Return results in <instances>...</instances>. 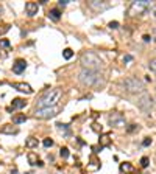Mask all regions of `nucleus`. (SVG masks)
<instances>
[{
	"label": "nucleus",
	"mask_w": 156,
	"mask_h": 174,
	"mask_svg": "<svg viewBox=\"0 0 156 174\" xmlns=\"http://www.w3.org/2000/svg\"><path fill=\"white\" fill-rule=\"evenodd\" d=\"M25 174H33V172H25Z\"/></svg>",
	"instance_id": "35"
},
{
	"label": "nucleus",
	"mask_w": 156,
	"mask_h": 174,
	"mask_svg": "<svg viewBox=\"0 0 156 174\" xmlns=\"http://www.w3.org/2000/svg\"><path fill=\"white\" fill-rule=\"evenodd\" d=\"M140 165H142V168H147L148 166V157H142L140 159Z\"/></svg>",
	"instance_id": "26"
},
{
	"label": "nucleus",
	"mask_w": 156,
	"mask_h": 174,
	"mask_svg": "<svg viewBox=\"0 0 156 174\" xmlns=\"http://www.w3.org/2000/svg\"><path fill=\"white\" fill-rule=\"evenodd\" d=\"M153 37H154V41H156V28L153 30Z\"/></svg>",
	"instance_id": "34"
},
{
	"label": "nucleus",
	"mask_w": 156,
	"mask_h": 174,
	"mask_svg": "<svg viewBox=\"0 0 156 174\" xmlns=\"http://www.w3.org/2000/svg\"><path fill=\"white\" fill-rule=\"evenodd\" d=\"M25 146H27V148H36L37 146V138H34V137H28L27 138V142H25Z\"/></svg>",
	"instance_id": "17"
},
{
	"label": "nucleus",
	"mask_w": 156,
	"mask_h": 174,
	"mask_svg": "<svg viewBox=\"0 0 156 174\" xmlns=\"http://www.w3.org/2000/svg\"><path fill=\"white\" fill-rule=\"evenodd\" d=\"M108 123H109L111 128H123L126 125V120L120 112H112L108 117Z\"/></svg>",
	"instance_id": "8"
},
{
	"label": "nucleus",
	"mask_w": 156,
	"mask_h": 174,
	"mask_svg": "<svg viewBox=\"0 0 156 174\" xmlns=\"http://www.w3.org/2000/svg\"><path fill=\"white\" fill-rule=\"evenodd\" d=\"M62 97V90L61 89H48L42 93V97L37 100V107L36 109H41V107H53V106L58 104V101Z\"/></svg>",
	"instance_id": "1"
},
{
	"label": "nucleus",
	"mask_w": 156,
	"mask_h": 174,
	"mask_svg": "<svg viewBox=\"0 0 156 174\" xmlns=\"http://www.w3.org/2000/svg\"><path fill=\"white\" fill-rule=\"evenodd\" d=\"M80 62L83 65V69L92 70V72H98L101 69V65H103L100 56L94 51H84L81 55V58H80Z\"/></svg>",
	"instance_id": "3"
},
{
	"label": "nucleus",
	"mask_w": 156,
	"mask_h": 174,
	"mask_svg": "<svg viewBox=\"0 0 156 174\" xmlns=\"http://www.w3.org/2000/svg\"><path fill=\"white\" fill-rule=\"evenodd\" d=\"M56 128H58V131H59V132H64V134H66V135L69 134L67 125H62V123H56Z\"/></svg>",
	"instance_id": "18"
},
{
	"label": "nucleus",
	"mask_w": 156,
	"mask_h": 174,
	"mask_svg": "<svg viewBox=\"0 0 156 174\" xmlns=\"http://www.w3.org/2000/svg\"><path fill=\"white\" fill-rule=\"evenodd\" d=\"M136 104H137V107H139L140 111L150 112V111L153 109V106H154V101H153V97H151V95H148L147 92H144V93H140V95L137 97Z\"/></svg>",
	"instance_id": "6"
},
{
	"label": "nucleus",
	"mask_w": 156,
	"mask_h": 174,
	"mask_svg": "<svg viewBox=\"0 0 156 174\" xmlns=\"http://www.w3.org/2000/svg\"><path fill=\"white\" fill-rule=\"evenodd\" d=\"M133 61V56L131 55H125L123 56V62H131Z\"/></svg>",
	"instance_id": "29"
},
{
	"label": "nucleus",
	"mask_w": 156,
	"mask_h": 174,
	"mask_svg": "<svg viewBox=\"0 0 156 174\" xmlns=\"http://www.w3.org/2000/svg\"><path fill=\"white\" fill-rule=\"evenodd\" d=\"M25 121H27V115L25 114H17V115L12 117V123L14 125H20V123H25Z\"/></svg>",
	"instance_id": "15"
},
{
	"label": "nucleus",
	"mask_w": 156,
	"mask_h": 174,
	"mask_svg": "<svg viewBox=\"0 0 156 174\" xmlns=\"http://www.w3.org/2000/svg\"><path fill=\"white\" fill-rule=\"evenodd\" d=\"M11 107L12 109H22V107H25V101L22 98H14L11 103Z\"/></svg>",
	"instance_id": "14"
},
{
	"label": "nucleus",
	"mask_w": 156,
	"mask_h": 174,
	"mask_svg": "<svg viewBox=\"0 0 156 174\" xmlns=\"http://www.w3.org/2000/svg\"><path fill=\"white\" fill-rule=\"evenodd\" d=\"M59 155H61L62 159H67V157H69V149H67V148H61V149H59Z\"/></svg>",
	"instance_id": "23"
},
{
	"label": "nucleus",
	"mask_w": 156,
	"mask_h": 174,
	"mask_svg": "<svg viewBox=\"0 0 156 174\" xmlns=\"http://www.w3.org/2000/svg\"><path fill=\"white\" fill-rule=\"evenodd\" d=\"M78 79L80 83L87 86V87H98L105 84V79L98 72H92V70H86L83 69L80 73H78Z\"/></svg>",
	"instance_id": "2"
},
{
	"label": "nucleus",
	"mask_w": 156,
	"mask_h": 174,
	"mask_svg": "<svg viewBox=\"0 0 156 174\" xmlns=\"http://www.w3.org/2000/svg\"><path fill=\"white\" fill-rule=\"evenodd\" d=\"M61 17V11L58 8H53V9H50V19L51 20H59Z\"/></svg>",
	"instance_id": "16"
},
{
	"label": "nucleus",
	"mask_w": 156,
	"mask_h": 174,
	"mask_svg": "<svg viewBox=\"0 0 156 174\" xmlns=\"http://www.w3.org/2000/svg\"><path fill=\"white\" fill-rule=\"evenodd\" d=\"M58 112L59 109L56 106H53V107H41V109L34 111V117L41 118V120H47V118H53L55 115H58Z\"/></svg>",
	"instance_id": "7"
},
{
	"label": "nucleus",
	"mask_w": 156,
	"mask_h": 174,
	"mask_svg": "<svg viewBox=\"0 0 156 174\" xmlns=\"http://www.w3.org/2000/svg\"><path fill=\"white\" fill-rule=\"evenodd\" d=\"M134 129H137V125H131V126L128 128V132H133Z\"/></svg>",
	"instance_id": "32"
},
{
	"label": "nucleus",
	"mask_w": 156,
	"mask_h": 174,
	"mask_svg": "<svg viewBox=\"0 0 156 174\" xmlns=\"http://www.w3.org/2000/svg\"><path fill=\"white\" fill-rule=\"evenodd\" d=\"M148 67H150V70H151L153 73H156V58L150 59V62H148Z\"/></svg>",
	"instance_id": "22"
},
{
	"label": "nucleus",
	"mask_w": 156,
	"mask_h": 174,
	"mask_svg": "<svg viewBox=\"0 0 156 174\" xmlns=\"http://www.w3.org/2000/svg\"><path fill=\"white\" fill-rule=\"evenodd\" d=\"M12 87H14L16 90H19V92H23V93H33L31 86L27 84V83H14V84H12Z\"/></svg>",
	"instance_id": "9"
},
{
	"label": "nucleus",
	"mask_w": 156,
	"mask_h": 174,
	"mask_svg": "<svg viewBox=\"0 0 156 174\" xmlns=\"http://www.w3.org/2000/svg\"><path fill=\"white\" fill-rule=\"evenodd\" d=\"M148 145H151V138L150 137H145L144 142H142V146H148Z\"/></svg>",
	"instance_id": "27"
},
{
	"label": "nucleus",
	"mask_w": 156,
	"mask_h": 174,
	"mask_svg": "<svg viewBox=\"0 0 156 174\" xmlns=\"http://www.w3.org/2000/svg\"><path fill=\"white\" fill-rule=\"evenodd\" d=\"M123 87H125V90L128 93H139V95H140V93L145 92L144 83H142L139 78H134V76L126 78L125 81H123Z\"/></svg>",
	"instance_id": "4"
},
{
	"label": "nucleus",
	"mask_w": 156,
	"mask_h": 174,
	"mask_svg": "<svg viewBox=\"0 0 156 174\" xmlns=\"http://www.w3.org/2000/svg\"><path fill=\"white\" fill-rule=\"evenodd\" d=\"M28 162H30L31 165H37L39 160H37V157H36L33 152H30V154H28Z\"/></svg>",
	"instance_id": "20"
},
{
	"label": "nucleus",
	"mask_w": 156,
	"mask_h": 174,
	"mask_svg": "<svg viewBox=\"0 0 156 174\" xmlns=\"http://www.w3.org/2000/svg\"><path fill=\"white\" fill-rule=\"evenodd\" d=\"M144 41H145V42H150V36H148V34L144 36Z\"/></svg>",
	"instance_id": "33"
},
{
	"label": "nucleus",
	"mask_w": 156,
	"mask_h": 174,
	"mask_svg": "<svg viewBox=\"0 0 156 174\" xmlns=\"http://www.w3.org/2000/svg\"><path fill=\"white\" fill-rule=\"evenodd\" d=\"M69 2H70V0H59V2H58V3H59L61 6H64V5H67Z\"/></svg>",
	"instance_id": "31"
},
{
	"label": "nucleus",
	"mask_w": 156,
	"mask_h": 174,
	"mask_svg": "<svg viewBox=\"0 0 156 174\" xmlns=\"http://www.w3.org/2000/svg\"><path fill=\"white\" fill-rule=\"evenodd\" d=\"M120 169L125 171V172H131V171H133V166L129 165V163H122V165H120Z\"/></svg>",
	"instance_id": "21"
},
{
	"label": "nucleus",
	"mask_w": 156,
	"mask_h": 174,
	"mask_svg": "<svg viewBox=\"0 0 156 174\" xmlns=\"http://www.w3.org/2000/svg\"><path fill=\"white\" fill-rule=\"evenodd\" d=\"M72 56H73V51H72L70 48H66V50L62 51V58H64V59H70Z\"/></svg>",
	"instance_id": "19"
},
{
	"label": "nucleus",
	"mask_w": 156,
	"mask_h": 174,
	"mask_svg": "<svg viewBox=\"0 0 156 174\" xmlns=\"http://www.w3.org/2000/svg\"><path fill=\"white\" fill-rule=\"evenodd\" d=\"M9 30V25H3L2 28H0V34H3V33H6Z\"/></svg>",
	"instance_id": "30"
},
{
	"label": "nucleus",
	"mask_w": 156,
	"mask_h": 174,
	"mask_svg": "<svg viewBox=\"0 0 156 174\" xmlns=\"http://www.w3.org/2000/svg\"><path fill=\"white\" fill-rule=\"evenodd\" d=\"M0 132H2V134H8V135H12V134H17L19 129L16 126H12V125H3L2 128H0Z\"/></svg>",
	"instance_id": "13"
},
{
	"label": "nucleus",
	"mask_w": 156,
	"mask_h": 174,
	"mask_svg": "<svg viewBox=\"0 0 156 174\" xmlns=\"http://www.w3.org/2000/svg\"><path fill=\"white\" fill-rule=\"evenodd\" d=\"M109 28H112V30H115V28H119V22H109Z\"/></svg>",
	"instance_id": "28"
},
{
	"label": "nucleus",
	"mask_w": 156,
	"mask_h": 174,
	"mask_svg": "<svg viewBox=\"0 0 156 174\" xmlns=\"http://www.w3.org/2000/svg\"><path fill=\"white\" fill-rule=\"evenodd\" d=\"M25 67H27V62H25L23 59H17L14 64H12V72L17 73V75H20V73L25 70Z\"/></svg>",
	"instance_id": "11"
},
{
	"label": "nucleus",
	"mask_w": 156,
	"mask_h": 174,
	"mask_svg": "<svg viewBox=\"0 0 156 174\" xmlns=\"http://www.w3.org/2000/svg\"><path fill=\"white\" fill-rule=\"evenodd\" d=\"M89 6L92 8L94 11H103V9H108L109 5L105 3V2H98V0H92V2H89Z\"/></svg>",
	"instance_id": "10"
},
{
	"label": "nucleus",
	"mask_w": 156,
	"mask_h": 174,
	"mask_svg": "<svg viewBox=\"0 0 156 174\" xmlns=\"http://www.w3.org/2000/svg\"><path fill=\"white\" fill-rule=\"evenodd\" d=\"M44 146H45V148H51V146H53V140H51V138H45L44 140Z\"/></svg>",
	"instance_id": "25"
},
{
	"label": "nucleus",
	"mask_w": 156,
	"mask_h": 174,
	"mask_svg": "<svg viewBox=\"0 0 156 174\" xmlns=\"http://www.w3.org/2000/svg\"><path fill=\"white\" fill-rule=\"evenodd\" d=\"M151 2L150 0H134L129 5V9H128V14L129 16H140L150 8Z\"/></svg>",
	"instance_id": "5"
},
{
	"label": "nucleus",
	"mask_w": 156,
	"mask_h": 174,
	"mask_svg": "<svg viewBox=\"0 0 156 174\" xmlns=\"http://www.w3.org/2000/svg\"><path fill=\"white\" fill-rule=\"evenodd\" d=\"M0 47H2V48H9L11 44H9L8 39H2V41H0Z\"/></svg>",
	"instance_id": "24"
},
{
	"label": "nucleus",
	"mask_w": 156,
	"mask_h": 174,
	"mask_svg": "<svg viewBox=\"0 0 156 174\" xmlns=\"http://www.w3.org/2000/svg\"><path fill=\"white\" fill-rule=\"evenodd\" d=\"M25 11H27V14L30 17H33L37 12V3L36 2H27V3H25Z\"/></svg>",
	"instance_id": "12"
}]
</instances>
